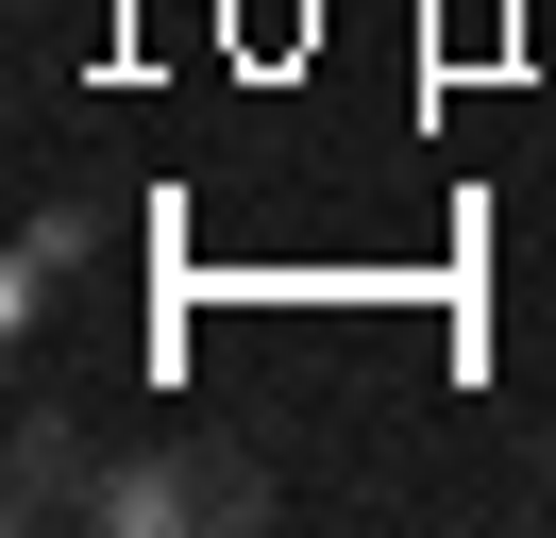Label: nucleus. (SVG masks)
<instances>
[{"label":"nucleus","instance_id":"f257e3e1","mask_svg":"<svg viewBox=\"0 0 556 538\" xmlns=\"http://www.w3.org/2000/svg\"><path fill=\"white\" fill-rule=\"evenodd\" d=\"M253 522H270V454L237 421H169L85 488V538H253Z\"/></svg>","mask_w":556,"mask_h":538},{"label":"nucleus","instance_id":"7ed1b4c3","mask_svg":"<svg viewBox=\"0 0 556 538\" xmlns=\"http://www.w3.org/2000/svg\"><path fill=\"white\" fill-rule=\"evenodd\" d=\"M85 269H102V219H85V202H35V219H17V269H0V320H51Z\"/></svg>","mask_w":556,"mask_h":538},{"label":"nucleus","instance_id":"20e7f679","mask_svg":"<svg viewBox=\"0 0 556 538\" xmlns=\"http://www.w3.org/2000/svg\"><path fill=\"white\" fill-rule=\"evenodd\" d=\"M540 504H556V471H540Z\"/></svg>","mask_w":556,"mask_h":538},{"label":"nucleus","instance_id":"f03ea898","mask_svg":"<svg viewBox=\"0 0 556 538\" xmlns=\"http://www.w3.org/2000/svg\"><path fill=\"white\" fill-rule=\"evenodd\" d=\"M85 488H102V454H85V404H17V437H0V522L51 538L85 522Z\"/></svg>","mask_w":556,"mask_h":538}]
</instances>
